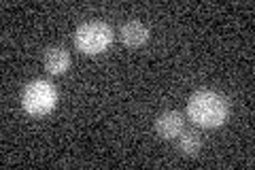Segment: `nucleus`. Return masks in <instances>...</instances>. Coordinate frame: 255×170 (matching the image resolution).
<instances>
[{"label":"nucleus","mask_w":255,"mask_h":170,"mask_svg":"<svg viewBox=\"0 0 255 170\" xmlns=\"http://www.w3.org/2000/svg\"><path fill=\"white\" fill-rule=\"evenodd\" d=\"M185 130V121H183L181 113L177 111H166L155 119V132L166 141H172Z\"/></svg>","instance_id":"obj_4"},{"label":"nucleus","mask_w":255,"mask_h":170,"mask_svg":"<svg viewBox=\"0 0 255 170\" xmlns=\"http://www.w3.org/2000/svg\"><path fill=\"white\" fill-rule=\"evenodd\" d=\"M115 32L105 21H85L75 32V45L77 49L85 55H96L109 49L113 43Z\"/></svg>","instance_id":"obj_2"},{"label":"nucleus","mask_w":255,"mask_h":170,"mask_svg":"<svg viewBox=\"0 0 255 170\" xmlns=\"http://www.w3.org/2000/svg\"><path fill=\"white\" fill-rule=\"evenodd\" d=\"M179 149L183 156H187V158H196L198 153H200L202 149V139H200V134L194 132V130H183L179 136Z\"/></svg>","instance_id":"obj_7"},{"label":"nucleus","mask_w":255,"mask_h":170,"mask_svg":"<svg viewBox=\"0 0 255 170\" xmlns=\"http://www.w3.org/2000/svg\"><path fill=\"white\" fill-rule=\"evenodd\" d=\"M55 102H58V90L51 81L34 79L21 92V107L30 115H47L55 109Z\"/></svg>","instance_id":"obj_3"},{"label":"nucleus","mask_w":255,"mask_h":170,"mask_svg":"<svg viewBox=\"0 0 255 170\" xmlns=\"http://www.w3.org/2000/svg\"><path fill=\"white\" fill-rule=\"evenodd\" d=\"M230 104L221 94L213 90H198L189 96L187 115L200 128H219L226 124Z\"/></svg>","instance_id":"obj_1"},{"label":"nucleus","mask_w":255,"mask_h":170,"mask_svg":"<svg viewBox=\"0 0 255 170\" xmlns=\"http://www.w3.org/2000/svg\"><path fill=\"white\" fill-rule=\"evenodd\" d=\"M119 38L126 47H140L149 40V28L140 21H126L119 28Z\"/></svg>","instance_id":"obj_5"},{"label":"nucleus","mask_w":255,"mask_h":170,"mask_svg":"<svg viewBox=\"0 0 255 170\" xmlns=\"http://www.w3.org/2000/svg\"><path fill=\"white\" fill-rule=\"evenodd\" d=\"M43 64L49 75H62L70 66V53L64 47H51V49H47Z\"/></svg>","instance_id":"obj_6"}]
</instances>
